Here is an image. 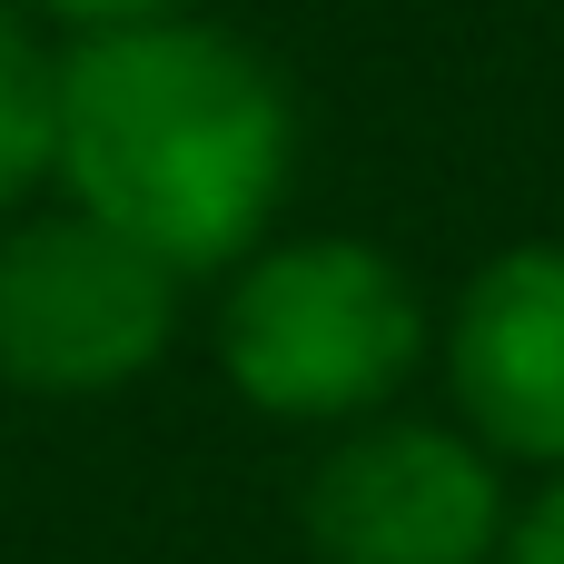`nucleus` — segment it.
Segmentation results:
<instances>
[{
  "label": "nucleus",
  "instance_id": "nucleus-1",
  "mask_svg": "<svg viewBox=\"0 0 564 564\" xmlns=\"http://www.w3.org/2000/svg\"><path fill=\"white\" fill-rule=\"evenodd\" d=\"M297 188V99L278 59L198 10L59 40L50 198L89 208L178 278H228Z\"/></svg>",
  "mask_w": 564,
  "mask_h": 564
},
{
  "label": "nucleus",
  "instance_id": "nucleus-2",
  "mask_svg": "<svg viewBox=\"0 0 564 564\" xmlns=\"http://www.w3.org/2000/svg\"><path fill=\"white\" fill-rule=\"evenodd\" d=\"M208 357L248 416L337 436L416 387V367L436 357V307L377 238L297 228V238H258L218 278Z\"/></svg>",
  "mask_w": 564,
  "mask_h": 564
},
{
  "label": "nucleus",
  "instance_id": "nucleus-3",
  "mask_svg": "<svg viewBox=\"0 0 564 564\" xmlns=\"http://www.w3.org/2000/svg\"><path fill=\"white\" fill-rule=\"evenodd\" d=\"M188 278L99 228L69 198L0 218V387L40 406H99L169 367Z\"/></svg>",
  "mask_w": 564,
  "mask_h": 564
},
{
  "label": "nucleus",
  "instance_id": "nucleus-4",
  "mask_svg": "<svg viewBox=\"0 0 564 564\" xmlns=\"http://www.w3.org/2000/svg\"><path fill=\"white\" fill-rule=\"evenodd\" d=\"M516 476L456 416H357L317 446L297 486V535L317 564H496Z\"/></svg>",
  "mask_w": 564,
  "mask_h": 564
},
{
  "label": "nucleus",
  "instance_id": "nucleus-5",
  "mask_svg": "<svg viewBox=\"0 0 564 564\" xmlns=\"http://www.w3.org/2000/svg\"><path fill=\"white\" fill-rule=\"evenodd\" d=\"M456 426L506 476H564V238H516L436 307Z\"/></svg>",
  "mask_w": 564,
  "mask_h": 564
},
{
  "label": "nucleus",
  "instance_id": "nucleus-6",
  "mask_svg": "<svg viewBox=\"0 0 564 564\" xmlns=\"http://www.w3.org/2000/svg\"><path fill=\"white\" fill-rule=\"evenodd\" d=\"M50 149H59V30L0 0V218L50 198Z\"/></svg>",
  "mask_w": 564,
  "mask_h": 564
},
{
  "label": "nucleus",
  "instance_id": "nucleus-7",
  "mask_svg": "<svg viewBox=\"0 0 564 564\" xmlns=\"http://www.w3.org/2000/svg\"><path fill=\"white\" fill-rule=\"evenodd\" d=\"M496 564H564V476H535V496H516Z\"/></svg>",
  "mask_w": 564,
  "mask_h": 564
},
{
  "label": "nucleus",
  "instance_id": "nucleus-8",
  "mask_svg": "<svg viewBox=\"0 0 564 564\" xmlns=\"http://www.w3.org/2000/svg\"><path fill=\"white\" fill-rule=\"evenodd\" d=\"M40 30L59 40H89V30H129V20H169V10H198V0H20Z\"/></svg>",
  "mask_w": 564,
  "mask_h": 564
}]
</instances>
